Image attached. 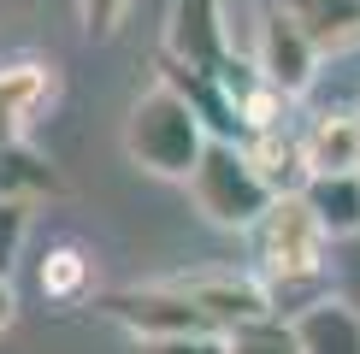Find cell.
<instances>
[{
    "label": "cell",
    "instance_id": "6da1fadb",
    "mask_svg": "<svg viewBox=\"0 0 360 354\" xmlns=\"http://www.w3.org/2000/svg\"><path fill=\"white\" fill-rule=\"evenodd\" d=\"M207 142L213 136H207L201 107L172 83H154L124 118V154L136 159L142 171H154V177H184L189 183V171L201 166Z\"/></svg>",
    "mask_w": 360,
    "mask_h": 354
},
{
    "label": "cell",
    "instance_id": "7a4b0ae2",
    "mask_svg": "<svg viewBox=\"0 0 360 354\" xmlns=\"http://www.w3.org/2000/svg\"><path fill=\"white\" fill-rule=\"evenodd\" d=\"M189 195H195V206H201L213 225L254 230V225H260V213L272 206V183L254 171V159H248L243 142L213 136V142H207V154H201V166L189 171Z\"/></svg>",
    "mask_w": 360,
    "mask_h": 354
},
{
    "label": "cell",
    "instance_id": "3957f363",
    "mask_svg": "<svg viewBox=\"0 0 360 354\" xmlns=\"http://www.w3.org/2000/svg\"><path fill=\"white\" fill-rule=\"evenodd\" d=\"M254 242H260V260L278 284H302V277L325 272V225L307 206V195H272V206L254 225Z\"/></svg>",
    "mask_w": 360,
    "mask_h": 354
},
{
    "label": "cell",
    "instance_id": "277c9868",
    "mask_svg": "<svg viewBox=\"0 0 360 354\" xmlns=\"http://www.w3.org/2000/svg\"><path fill=\"white\" fill-rule=\"evenodd\" d=\"M95 313L124 324L136 336H166V331H213L207 313L189 301L177 284H142V289H107L95 295Z\"/></svg>",
    "mask_w": 360,
    "mask_h": 354
},
{
    "label": "cell",
    "instance_id": "5b68a950",
    "mask_svg": "<svg viewBox=\"0 0 360 354\" xmlns=\"http://www.w3.org/2000/svg\"><path fill=\"white\" fill-rule=\"evenodd\" d=\"M254 65H260V77L283 88V95H307L313 83V65H319V41L302 29V18H295L290 6H266L260 12V41H254Z\"/></svg>",
    "mask_w": 360,
    "mask_h": 354
},
{
    "label": "cell",
    "instance_id": "8992f818",
    "mask_svg": "<svg viewBox=\"0 0 360 354\" xmlns=\"http://www.w3.org/2000/svg\"><path fill=\"white\" fill-rule=\"evenodd\" d=\"M166 53L189 71H219L231 59V29H224L219 0H172L166 18Z\"/></svg>",
    "mask_w": 360,
    "mask_h": 354
},
{
    "label": "cell",
    "instance_id": "52a82bcc",
    "mask_svg": "<svg viewBox=\"0 0 360 354\" xmlns=\"http://www.w3.org/2000/svg\"><path fill=\"white\" fill-rule=\"evenodd\" d=\"M177 289H184L189 301L207 313V324H213V331H236V324H248V319H266V313H272V301H278L266 284H254V277H236V272L177 277Z\"/></svg>",
    "mask_w": 360,
    "mask_h": 354
},
{
    "label": "cell",
    "instance_id": "ba28073f",
    "mask_svg": "<svg viewBox=\"0 0 360 354\" xmlns=\"http://www.w3.org/2000/svg\"><path fill=\"white\" fill-rule=\"evenodd\" d=\"M53 65H41V59H18V65H0V142H18L30 124H36V112L53 100Z\"/></svg>",
    "mask_w": 360,
    "mask_h": 354
},
{
    "label": "cell",
    "instance_id": "9c48e42d",
    "mask_svg": "<svg viewBox=\"0 0 360 354\" xmlns=\"http://www.w3.org/2000/svg\"><path fill=\"white\" fill-rule=\"evenodd\" d=\"M243 148H248L254 171L272 183V195H302V189H307L313 166H307V154H302V136H290L283 124H272V130H248Z\"/></svg>",
    "mask_w": 360,
    "mask_h": 354
},
{
    "label": "cell",
    "instance_id": "30bf717a",
    "mask_svg": "<svg viewBox=\"0 0 360 354\" xmlns=\"http://www.w3.org/2000/svg\"><path fill=\"white\" fill-rule=\"evenodd\" d=\"M302 154L313 171H360V112H319L302 130Z\"/></svg>",
    "mask_w": 360,
    "mask_h": 354
},
{
    "label": "cell",
    "instance_id": "8fae6325",
    "mask_svg": "<svg viewBox=\"0 0 360 354\" xmlns=\"http://www.w3.org/2000/svg\"><path fill=\"white\" fill-rule=\"evenodd\" d=\"M295 336H302V354H360V313L325 295L295 313Z\"/></svg>",
    "mask_w": 360,
    "mask_h": 354
},
{
    "label": "cell",
    "instance_id": "7c38bea8",
    "mask_svg": "<svg viewBox=\"0 0 360 354\" xmlns=\"http://www.w3.org/2000/svg\"><path fill=\"white\" fill-rule=\"evenodd\" d=\"M302 195L319 213L325 236H354L360 230V171H313Z\"/></svg>",
    "mask_w": 360,
    "mask_h": 354
},
{
    "label": "cell",
    "instance_id": "4fadbf2b",
    "mask_svg": "<svg viewBox=\"0 0 360 354\" xmlns=\"http://www.w3.org/2000/svg\"><path fill=\"white\" fill-rule=\"evenodd\" d=\"M302 18V29L319 41V53H342L360 41V0H283Z\"/></svg>",
    "mask_w": 360,
    "mask_h": 354
},
{
    "label": "cell",
    "instance_id": "5bb4252c",
    "mask_svg": "<svg viewBox=\"0 0 360 354\" xmlns=\"http://www.w3.org/2000/svg\"><path fill=\"white\" fill-rule=\"evenodd\" d=\"M53 189H59V171H53L24 136H18V142H0V195L36 201V195H53Z\"/></svg>",
    "mask_w": 360,
    "mask_h": 354
},
{
    "label": "cell",
    "instance_id": "9a60e30c",
    "mask_svg": "<svg viewBox=\"0 0 360 354\" xmlns=\"http://www.w3.org/2000/svg\"><path fill=\"white\" fill-rule=\"evenodd\" d=\"M89 254L77 242H59V248H48V260H41V295L48 301H83L89 295Z\"/></svg>",
    "mask_w": 360,
    "mask_h": 354
},
{
    "label": "cell",
    "instance_id": "2e32d148",
    "mask_svg": "<svg viewBox=\"0 0 360 354\" xmlns=\"http://www.w3.org/2000/svg\"><path fill=\"white\" fill-rule=\"evenodd\" d=\"M224 343H231V354H302L295 319H290V324H278L272 313H266V319H248V324H236V331H224Z\"/></svg>",
    "mask_w": 360,
    "mask_h": 354
},
{
    "label": "cell",
    "instance_id": "e0dca14e",
    "mask_svg": "<svg viewBox=\"0 0 360 354\" xmlns=\"http://www.w3.org/2000/svg\"><path fill=\"white\" fill-rule=\"evenodd\" d=\"M24 242H30V201L0 195V277H12V266H18Z\"/></svg>",
    "mask_w": 360,
    "mask_h": 354
},
{
    "label": "cell",
    "instance_id": "ac0fdd59",
    "mask_svg": "<svg viewBox=\"0 0 360 354\" xmlns=\"http://www.w3.org/2000/svg\"><path fill=\"white\" fill-rule=\"evenodd\" d=\"M136 354H231L224 331H166V336H136Z\"/></svg>",
    "mask_w": 360,
    "mask_h": 354
},
{
    "label": "cell",
    "instance_id": "d6986e66",
    "mask_svg": "<svg viewBox=\"0 0 360 354\" xmlns=\"http://www.w3.org/2000/svg\"><path fill=\"white\" fill-rule=\"evenodd\" d=\"M77 12H83V29H89V36H112V29L124 24L130 0H77Z\"/></svg>",
    "mask_w": 360,
    "mask_h": 354
},
{
    "label": "cell",
    "instance_id": "ffe728a7",
    "mask_svg": "<svg viewBox=\"0 0 360 354\" xmlns=\"http://www.w3.org/2000/svg\"><path fill=\"white\" fill-rule=\"evenodd\" d=\"M18 319V295H12V277H0V331Z\"/></svg>",
    "mask_w": 360,
    "mask_h": 354
}]
</instances>
